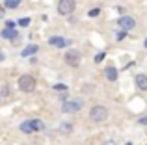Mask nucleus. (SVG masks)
I'll return each mask as SVG.
<instances>
[{"mask_svg":"<svg viewBox=\"0 0 147 145\" xmlns=\"http://www.w3.org/2000/svg\"><path fill=\"white\" fill-rule=\"evenodd\" d=\"M19 89H21L22 93H32V91L36 89V76L22 75L21 78H19Z\"/></svg>","mask_w":147,"mask_h":145,"instance_id":"f257e3e1","label":"nucleus"},{"mask_svg":"<svg viewBox=\"0 0 147 145\" xmlns=\"http://www.w3.org/2000/svg\"><path fill=\"white\" fill-rule=\"evenodd\" d=\"M106 117H108V108L102 106V104H97L90 110V119L93 121V123H100V121H104Z\"/></svg>","mask_w":147,"mask_h":145,"instance_id":"f03ea898","label":"nucleus"},{"mask_svg":"<svg viewBox=\"0 0 147 145\" xmlns=\"http://www.w3.org/2000/svg\"><path fill=\"white\" fill-rule=\"evenodd\" d=\"M76 7V2L75 0H58V13L60 15H71Z\"/></svg>","mask_w":147,"mask_h":145,"instance_id":"7ed1b4c3","label":"nucleus"},{"mask_svg":"<svg viewBox=\"0 0 147 145\" xmlns=\"http://www.w3.org/2000/svg\"><path fill=\"white\" fill-rule=\"evenodd\" d=\"M80 52L76 50V48H71V50H67L65 52V63L67 65H71V67H78L80 65Z\"/></svg>","mask_w":147,"mask_h":145,"instance_id":"20e7f679","label":"nucleus"},{"mask_svg":"<svg viewBox=\"0 0 147 145\" xmlns=\"http://www.w3.org/2000/svg\"><path fill=\"white\" fill-rule=\"evenodd\" d=\"M82 108V101H65L61 104V112L63 113H75V112H80Z\"/></svg>","mask_w":147,"mask_h":145,"instance_id":"39448f33","label":"nucleus"},{"mask_svg":"<svg viewBox=\"0 0 147 145\" xmlns=\"http://www.w3.org/2000/svg\"><path fill=\"white\" fill-rule=\"evenodd\" d=\"M117 24H119L121 30H130V28L136 26V21H134L132 17H129V15H123V17L117 19Z\"/></svg>","mask_w":147,"mask_h":145,"instance_id":"423d86ee","label":"nucleus"},{"mask_svg":"<svg viewBox=\"0 0 147 145\" xmlns=\"http://www.w3.org/2000/svg\"><path fill=\"white\" fill-rule=\"evenodd\" d=\"M49 43L52 45V47H56V48H65V47H67V39L61 37V36H52L49 39Z\"/></svg>","mask_w":147,"mask_h":145,"instance_id":"0eeeda50","label":"nucleus"},{"mask_svg":"<svg viewBox=\"0 0 147 145\" xmlns=\"http://www.w3.org/2000/svg\"><path fill=\"white\" fill-rule=\"evenodd\" d=\"M0 36H2V39L15 41V39H17V36H19V30L17 28H4L2 32H0Z\"/></svg>","mask_w":147,"mask_h":145,"instance_id":"6e6552de","label":"nucleus"},{"mask_svg":"<svg viewBox=\"0 0 147 145\" xmlns=\"http://www.w3.org/2000/svg\"><path fill=\"white\" fill-rule=\"evenodd\" d=\"M104 76H106L110 82H115V80H117V76H119V72H117V69H115V67L108 65L106 69H104Z\"/></svg>","mask_w":147,"mask_h":145,"instance_id":"1a4fd4ad","label":"nucleus"},{"mask_svg":"<svg viewBox=\"0 0 147 145\" xmlns=\"http://www.w3.org/2000/svg\"><path fill=\"white\" fill-rule=\"evenodd\" d=\"M37 50H39V47H37V45H28L26 48H22L21 56H22V58H30V56L34 58V54H37Z\"/></svg>","mask_w":147,"mask_h":145,"instance_id":"9d476101","label":"nucleus"},{"mask_svg":"<svg viewBox=\"0 0 147 145\" xmlns=\"http://www.w3.org/2000/svg\"><path fill=\"white\" fill-rule=\"evenodd\" d=\"M134 80H136V86L140 87V89H147V76L145 75H138Z\"/></svg>","mask_w":147,"mask_h":145,"instance_id":"9b49d317","label":"nucleus"},{"mask_svg":"<svg viewBox=\"0 0 147 145\" xmlns=\"http://www.w3.org/2000/svg\"><path fill=\"white\" fill-rule=\"evenodd\" d=\"M21 130L24 132V134H32V132H36V130H34V127H32V123H30V119H26V121H22V123H21Z\"/></svg>","mask_w":147,"mask_h":145,"instance_id":"f8f14e48","label":"nucleus"},{"mask_svg":"<svg viewBox=\"0 0 147 145\" xmlns=\"http://www.w3.org/2000/svg\"><path fill=\"white\" fill-rule=\"evenodd\" d=\"M21 6V0H4V7L6 9H17Z\"/></svg>","mask_w":147,"mask_h":145,"instance_id":"ddd939ff","label":"nucleus"},{"mask_svg":"<svg viewBox=\"0 0 147 145\" xmlns=\"http://www.w3.org/2000/svg\"><path fill=\"white\" fill-rule=\"evenodd\" d=\"M58 130H60V132H71L73 130V123H69V121H61L60 127H58Z\"/></svg>","mask_w":147,"mask_h":145,"instance_id":"4468645a","label":"nucleus"},{"mask_svg":"<svg viewBox=\"0 0 147 145\" xmlns=\"http://www.w3.org/2000/svg\"><path fill=\"white\" fill-rule=\"evenodd\" d=\"M17 24H19V26H22V28H26V26L30 24V19H28V17H21Z\"/></svg>","mask_w":147,"mask_h":145,"instance_id":"2eb2a0df","label":"nucleus"},{"mask_svg":"<svg viewBox=\"0 0 147 145\" xmlns=\"http://www.w3.org/2000/svg\"><path fill=\"white\" fill-rule=\"evenodd\" d=\"M125 37H127V30H119V32L115 34V39H117V41H123Z\"/></svg>","mask_w":147,"mask_h":145,"instance_id":"dca6fc26","label":"nucleus"},{"mask_svg":"<svg viewBox=\"0 0 147 145\" xmlns=\"http://www.w3.org/2000/svg\"><path fill=\"white\" fill-rule=\"evenodd\" d=\"M104 58H106V52H99V54L95 56V63H100Z\"/></svg>","mask_w":147,"mask_h":145,"instance_id":"f3484780","label":"nucleus"},{"mask_svg":"<svg viewBox=\"0 0 147 145\" xmlns=\"http://www.w3.org/2000/svg\"><path fill=\"white\" fill-rule=\"evenodd\" d=\"M54 89L56 91H67V86L65 84H54Z\"/></svg>","mask_w":147,"mask_h":145,"instance_id":"a211bd4d","label":"nucleus"},{"mask_svg":"<svg viewBox=\"0 0 147 145\" xmlns=\"http://www.w3.org/2000/svg\"><path fill=\"white\" fill-rule=\"evenodd\" d=\"M99 13H100V9H99V7H93V9H90V11H88V15H90V17H97Z\"/></svg>","mask_w":147,"mask_h":145,"instance_id":"6ab92c4d","label":"nucleus"},{"mask_svg":"<svg viewBox=\"0 0 147 145\" xmlns=\"http://www.w3.org/2000/svg\"><path fill=\"white\" fill-rule=\"evenodd\" d=\"M7 95H9V87H7V86H6V84H4V86H2V97H4V99H6V97H7Z\"/></svg>","mask_w":147,"mask_h":145,"instance_id":"aec40b11","label":"nucleus"},{"mask_svg":"<svg viewBox=\"0 0 147 145\" xmlns=\"http://www.w3.org/2000/svg\"><path fill=\"white\" fill-rule=\"evenodd\" d=\"M138 123H140V125H147V115H142L140 119H138Z\"/></svg>","mask_w":147,"mask_h":145,"instance_id":"412c9836","label":"nucleus"},{"mask_svg":"<svg viewBox=\"0 0 147 145\" xmlns=\"http://www.w3.org/2000/svg\"><path fill=\"white\" fill-rule=\"evenodd\" d=\"M6 28H15V22L13 21H6Z\"/></svg>","mask_w":147,"mask_h":145,"instance_id":"4be33fe9","label":"nucleus"},{"mask_svg":"<svg viewBox=\"0 0 147 145\" xmlns=\"http://www.w3.org/2000/svg\"><path fill=\"white\" fill-rule=\"evenodd\" d=\"M102 145H117V143H115V142H114V140H108V142H104Z\"/></svg>","mask_w":147,"mask_h":145,"instance_id":"5701e85b","label":"nucleus"},{"mask_svg":"<svg viewBox=\"0 0 147 145\" xmlns=\"http://www.w3.org/2000/svg\"><path fill=\"white\" fill-rule=\"evenodd\" d=\"M144 45H145V48H147V37H145V41H144Z\"/></svg>","mask_w":147,"mask_h":145,"instance_id":"b1692460","label":"nucleus"},{"mask_svg":"<svg viewBox=\"0 0 147 145\" xmlns=\"http://www.w3.org/2000/svg\"><path fill=\"white\" fill-rule=\"evenodd\" d=\"M127 145H132V143H127Z\"/></svg>","mask_w":147,"mask_h":145,"instance_id":"393cba45","label":"nucleus"}]
</instances>
